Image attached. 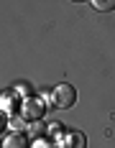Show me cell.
Instances as JSON below:
<instances>
[{
	"instance_id": "obj_1",
	"label": "cell",
	"mask_w": 115,
	"mask_h": 148,
	"mask_svg": "<svg viewBox=\"0 0 115 148\" xmlns=\"http://www.w3.org/2000/svg\"><path fill=\"white\" fill-rule=\"evenodd\" d=\"M51 95H54V105L61 107V110H67V107H72V105L77 102V89H74L72 84H67V82H64V84H59Z\"/></svg>"
},
{
	"instance_id": "obj_2",
	"label": "cell",
	"mask_w": 115,
	"mask_h": 148,
	"mask_svg": "<svg viewBox=\"0 0 115 148\" xmlns=\"http://www.w3.org/2000/svg\"><path fill=\"white\" fill-rule=\"evenodd\" d=\"M21 112H23V118H28V120H39L43 115V102L36 100V97H26L23 105H21Z\"/></svg>"
},
{
	"instance_id": "obj_3",
	"label": "cell",
	"mask_w": 115,
	"mask_h": 148,
	"mask_svg": "<svg viewBox=\"0 0 115 148\" xmlns=\"http://www.w3.org/2000/svg\"><path fill=\"white\" fill-rule=\"evenodd\" d=\"M59 146L61 148H85V135L79 130H69V133L59 135Z\"/></svg>"
},
{
	"instance_id": "obj_4",
	"label": "cell",
	"mask_w": 115,
	"mask_h": 148,
	"mask_svg": "<svg viewBox=\"0 0 115 148\" xmlns=\"http://www.w3.org/2000/svg\"><path fill=\"white\" fill-rule=\"evenodd\" d=\"M26 146H28V140H26V135L21 133V130L8 133L5 140H3V148H26Z\"/></svg>"
},
{
	"instance_id": "obj_5",
	"label": "cell",
	"mask_w": 115,
	"mask_h": 148,
	"mask_svg": "<svg viewBox=\"0 0 115 148\" xmlns=\"http://www.w3.org/2000/svg\"><path fill=\"white\" fill-rule=\"evenodd\" d=\"M92 5H95V10H100V13H113L115 10V0H92Z\"/></svg>"
},
{
	"instance_id": "obj_6",
	"label": "cell",
	"mask_w": 115,
	"mask_h": 148,
	"mask_svg": "<svg viewBox=\"0 0 115 148\" xmlns=\"http://www.w3.org/2000/svg\"><path fill=\"white\" fill-rule=\"evenodd\" d=\"M43 130H46V128H43L41 120H33L28 128H26V135H31V138H39V135H43Z\"/></svg>"
},
{
	"instance_id": "obj_7",
	"label": "cell",
	"mask_w": 115,
	"mask_h": 148,
	"mask_svg": "<svg viewBox=\"0 0 115 148\" xmlns=\"http://www.w3.org/2000/svg\"><path fill=\"white\" fill-rule=\"evenodd\" d=\"M10 128H13V130H23V128H28V125H26V118H23V115L10 118Z\"/></svg>"
},
{
	"instance_id": "obj_8",
	"label": "cell",
	"mask_w": 115,
	"mask_h": 148,
	"mask_svg": "<svg viewBox=\"0 0 115 148\" xmlns=\"http://www.w3.org/2000/svg\"><path fill=\"white\" fill-rule=\"evenodd\" d=\"M3 110H13V92L3 95Z\"/></svg>"
},
{
	"instance_id": "obj_9",
	"label": "cell",
	"mask_w": 115,
	"mask_h": 148,
	"mask_svg": "<svg viewBox=\"0 0 115 148\" xmlns=\"http://www.w3.org/2000/svg\"><path fill=\"white\" fill-rule=\"evenodd\" d=\"M36 148H49V143H46V146H43V143H36Z\"/></svg>"
},
{
	"instance_id": "obj_10",
	"label": "cell",
	"mask_w": 115,
	"mask_h": 148,
	"mask_svg": "<svg viewBox=\"0 0 115 148\" xmlns=\"http://www.w3.org/2000/svg\"><path fill=\"white\" fill-rule=\"evenodd\" d=\"M77 3H82V0H77Z\"/></svg>"
}]
</instances>
